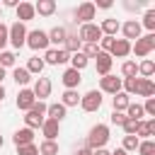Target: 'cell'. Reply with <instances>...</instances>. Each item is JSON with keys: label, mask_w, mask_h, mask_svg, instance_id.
Segmentation results:
<instances>
[{"label": "cell", "mask_w": 155, "mask_h": 155, "mask_svg": "<svg viewBox=\"0 0 155 155\" xmlns=\"http://www.w3.org/2000/svg\"><path fill=\"white\" fill-rule=\"evenodd\" d=\"M34 102H36V97H34V92H31V90L22 87V90L17 92V109H22V111H29V109L34 107Z\"/></svg>", "instance_id": "obj_15"}, {"label": "cell", "mask_w": 155, "mask_h": 155, "mask_svg": "<svg viewBox=\"0 0 155 155\" xmlns=\"http://www.w3.org/2000/svg\"><path fill=\"white\" fill-rule=\"evenodd\" d=\"M94 17H97V7H94V2L85 0V2H80V5L75 7V22H80V24H90Z\"/></svg>", "instance_id": "obj_6"}, {"label": "cell", "mask_w": 155, "mask_h": 155, "mask_svg": "<svg viewBox=\"0 0 155 155\" xmlns=\"http://www.w3.org/2000/svg\"><path fill=\"white\" fill-rule=\"evenodd\" d=\"M7 36H10V44H12L15 48H22V46L27 44V27H24L22 22H15V24L7 27Z\"/></svg>", "instance_id": "obj_7"}, {"label": "cell", "mask_w": 155, "mask_h": 155, "mask_svg": "<svg viewBox=\"0 0 155 155\" xmlns=\"http://www.w3.org/2000/svg\"><path fill=\"white\" fill-rule=\"evenodd\" d=\"M44 119H46V104L44 102H34V107L27 111V116H24V124H27V128H41V124H44Z\"/></svg>", "instance_id": "obj_2"}, {"label": "cell", "mask_w": 155, "mask_h": 155, "mask_svg": "<svg viewBox=\"0 0 155 155\" xmlns=\"http://www.w3.org/2000/svg\"><path fill=\"white\" fill-rule=\"evenodd\" d=\"M92 155H111V153L104 150V148H99V150H92Z\"/></svg>", "instance_id": "obj_48"}, {"label": "cell", "mask_w": 155, "mask_h": 155, "mask_svg": "<svg viewBox=\"0 0 155 155\" xmlns=\"http://www.w3.org/2000/svg\"><path fill=\"white\" fill-rule=\"evenodd\" d=\"M140 22L138 19H126L124 24H121V31H124V39L126 41H131V39H140Z\"/></svg>", "instance_id": "obj_12"}, {"label": "cell", "mask_w": 155, "mask_h": 155, "mask_svg": "<svg viewBox=\"0 0 155 155\" xmlns=\"http://www.w3.org/2000/svg\"><path fill=\"white\" fill-rule=\"evenodd\" d=\"M143 111H145L148 116H155V97L145 99V104H143Z\"/></svg>", "instance_id": "obj_43"}, {"label": "cell", "mask_w": 155, "mask_h": 155, "mask_svg": "<svg viewBox=\"0 0 155 155\" xmlns=\"http://www.w3.org/2000/svg\"><path fill=\"white\" fill-rule=\"evenodd\" d=\"M27 46L31 51H46L48 48V34L44 29H31L27 31Z\"/></svg>", "instance_id": "obj_5"}, {"label": "cell", "mask_w": 155, "mask_h": 155, "mask_svg": "<svg viewBox=\"0 0 155 155\" xmlns=\"http://www.w3.org/2000/svg\"><path fill=\"white\" fill-rule=\"evenodd\" d=\"M34 12H39L41 17H51L56 12V0H39L34 5Z\"/></svg>", "instance_id": "obj_24"}, {"label": "cell", "mask_w": 155, "mask_h": 155, "mask_svg": "<svg viewBox=\"0 0 155 155\" xmlns=\"http://www.w3.org/2000/svg\"><path fill=\"white\" fill-rule=\"evenodd\" d=\"M46 34H48V46H51V44L63 46V44H65V36H68V29H65V27H53V29L46 31Z\"/></svg>", "instance_id": "obj_23"}, {"label": "cell", "mask_w": 155, "mask_h": 155, "mask_svg": "<svg viewBox=\"0 0 155 155\" xmlns=\"http://www.w3.org/2000/svg\"><path fill=\"white\" fill-rule=\"evenodd\" d=\"M138 97H145V99H150L153 94H155V82L153 80H148V78H140V82H138V92H136Z\"/></svg>", "instance_id": "obj_25"}, {"label": "cell", "mask_w": 155, "mask_h": 155, "mask_svg": "<svg viewBox=\"0 0 155 155\" xmlns=\"http://www.w3.org/2000/svg\"><path fill=\"white\" fill-rule=\"evenodd\" d=\"M150 136H155V119H148V121H138L136 126V138L140 140H148Z\"/></svg>", "instance_id": "obj_17"}, {"label": "cell", "mask_w": 155, "mask_h": 155, "mask_svg": "<svg viewBox=\"0 0 155 155\" xmlns=\"http://www.w3.org/2000/svg\"><path fill=\"white\" fill-rule=\"evenodd\" d=\"M27 70H29V75H31V73H34V75H41V70H44V61H41L39 56L29 58V63H27Z\"/></svg>", "instance_id": "obj_36"}, {"label": "cell", "mask_w": 155, "mask_h": 155, "mask_svg": "<svg viewBox=\"0 0 155 155\" xmlns=\"http://www.w3.org/2000/svg\"><path fill=\"white\" fill-rule=\"evenodd\" d=\"M12 80H15L17 85H22V87H24V85H29L31 75H29V70H27V68H15V70H12Z\"/></svg>", "instance_id": "obj_31"}, {"label": "cell", "mask_w": 155, "mask_h": 155, "mask_svg": "<svg viewBox=\"0 0 155 155\" xmlns=\"http://www.w3.org/2000/svg\"><path fill=\"white\" fill-rule=\"evenodd\" d=\"M131 53V41H126V39H114V44H111V48H109V56L111 58H126Z\"/></svg>", "instance_id": "obj_13"}, {"label": "cell", "mask_w": 155, "mask_h": 155, "mask_svg": "<svg viewBox=\"0 0 155 155\" xmlns=\"http://www.w3.org/2000/svg\"><path fill=\"white\" fill-rule=\"evenodd\" d=\"M10 41V36H7V24H2L0 22V51L5 48V44Z\"/></svg>", "instance_id": "obj_44"}, {"label": "cell", "mask_w": 155, "mask_h": 155, "mask_svg": "<svg viewBox=\"0 0 155 155\" xmlns=\"http://www.w3.org/2000/svg\"><path fill=\"white\" fill-rule=\"evenodd\" d=\"M75 155H92V150L82 145V148H78V150H75Z\"/></svg>", "instance_id": "obj_46"}, {"label": "cell", "mask_w": 155, "mask_h": 155, "mask_svg": "<svg viewBox=\"0 0 155 155\" xmlns=\"http://www.w3.org/2000/svg\"><path fill=\"white\" fill-rule=\"evenodd\" d=\"M109 121H111L114 126H121V124L126 121V114H124V111H111V116H109Z\"/></svg>", "instance_id": "obj_42"}, {"label": "cell", "mask_w": 155, "mask_h": 155, "mask_svg": "<svg viewBox=\"0 0 155 155\" xmlns=\"http://www.w3.org/2000/svg\"><path fill=\"white\" fill-rule=\"evenodd\" d=\"M39 155H58V143L56 140H44L39 145Z\"/></svg>", "instance_id": "obj_34"}, {"label": "cell", "mask_w": 155, "mask_h": 155, "mask_svg": "<svg viewBox=\"0 0 155 155\" xmlns=\"http://www.w3.org/2000/svg\"><path fill=\"white\" fill-rule=\"evenodd\" d=\"M31 92H34L36 102H44V99L51 94V80H48V78H36V82H34Z\"/></svg>", "instance_id": "obj_11"}, {"label": "cell", "mask_w": 155, "mask_h": 155, "mask_svg": "<svg viewBox=\"0 0 155 155\" xmlns=\"http://www.w3.org/2000/svg\"><path fill=\"white\" fill-rule=\"evenodd\" d=\"M15 10H17V22H22V24H24V22H29V19H34V15H36L31 2H19Z\"/></svg>", "instance_id": "obj_19"}, {"label": "cell", "mask_w": 155, "mask_h": 155, "mask_svg": "<svg viewBox=\"0 0 155 155\" xmlns=\"http://www.w3.org/2000/svg\"><path fill=\"white\" fill-rule=\"evenodd\" d=\"M124 114H126V119H133V121H140L145 111H143V104H133V102H131V104L126 107V111H124Z\"/></svg>", "instance_id": "obj_32"}, {"label": "cell", "mask_w": 155, "mask_h": 155, "mask_svg": "<svg viewBox=\"0 0 155 155\" xmlns=\"http://www.w3.org/2000/svg\"><path fill=\"white\" fill-rule=\"evenodd\" d=\"M2 97H5V87L0 85V102H2Z\"/></svg>", "instance_id": "obj_50"}, {"label": "cell", "mask_w": 155, "mask_h": 155, "mask_svg": "<svg viewBox=\"0 0 155 155\" xmlns=\"http://www.w3.org/2000/svg\"><path fill=\"white\" fill-rule=\"evenodd\" d=\"M17 155H39V148H36L34 143H29V145H19V148H17Z\"/></svg>", "instance_id": "obj_41"}, {"label": "cell", "mask_w": 155, "mask_h": 155, "mask_svg": "<svg viewBox=\"0 0 155 155\" xmlns=\"http://www.w3.org/2000/svg\"><path fill=\"white\" fill-rule=\"evenodd\" d=\"M153 73H155V63H153L150 58H145V61L138 63V75H140V78H148V80H150Z\"/></svg>", "instance_id": "obj_30"}, {"label": "cell", "mask_w": 155, "mask_h": 155, "mask_svg": "<svg viewBox=\"0 0 155 155\" xmlns=\"http://www.w3.org/2000/svg\"><path fill=\"white\" fill-rule=\"evenodd\" d=\"M0 15H2V10H0Z\"/></svg>", "instance_id": "obj_53"}, {"label": "cell", "mask_w": 155, "mask_h": 155, "mask_svg": "<svg viewBox=\"0 0 155 155\" xmlns=\"http://www.w3.org/2000/svg\"><path fill=\"white\" fill-rule=\"evenodd\" d=\"M121 75L124 78H136L138 75V63L136 61H124L121 63Z\"/></svg>", "instance_id": "obj_33"}, {"label": "cell", "mask_w": 155, "mask_h": 155, "mask_svg": "<svg viewBox=\"0 0 155 155\" xmlns=\"http://www.w3.org/2000/svg\"><path fill=\"white\" fill-rule=\"evenodd\" d=\"M111 155H128V153H126V150H121V148H116V150H114Z\"/></svg>", "instance_id": "obj_49"}, {"label": "cell", "mask_w": 155, "mask_h": 155, "mask_svg": "<svg viewBox=\"0 0 155 155\" xmlns=\"http://www.w3.org/2000/svg\"><path fill=\"white\" fill-rule=\"evenodd\" d=\"M12 140H15V145L19 148V145H29V143H34V131L31 128H19V131H15V136H12Z\"/></svg>", "instance_id": "obj_22"}, {"label": "cell", "mask_w": 155, "mask_h": 155, "mask_svg": "<svg viewBox=\"0 0 155 155\" xmlns=\"http://www.w3.org/2000/svg\"><path fill=\"white\" fill-rule=\"evenodd\" d=\"M107 140H109V126H107V124H97V126L90 128V136H87V140H85V148L99 150V148L107 145Z\"/></svg>", "instance_id": "obj_1"}, {"label": "cell", "mask_w": 155, "mask_h": 155, "mask_svg": "<svg viewBox=\"0 0 155 155\" xmlns=\"http://www.w3.org/2000/svg\"><path fill=\"white\" fill-rule=\"evenodd\" d=\"M2 78H5V68H0V85H2Z\"/></svg>", "instance_id": "obj_51"}, {"label": "cell", "mask_w": 155, "mask_h": 155, "mask_svg": "<svg viewBox=\"0 0 155 155\" xmlns=\"http://www.w3.org/2000/svg\"><path fill=\"white\" fill-rule=\"evenodd\" d=\"M58 131H61V124H58V121H53V119H44V124H41L44 140H56V138H58Z\"/></svg>", "instance_id": "obj_16"}, {"label": "cell", "mask_w": 155, "mask_h": 155, "mask_svg": "<svg viewBox=\"0 0 155 155\" xmlns=\"http://www.w3.org/2000/svg\"><path fill=\"white\" fill-rule=\"evenodd\" d=\"M140 27H145L148 34H155V10H148V12L143 15V24H140Z\"/></svg>", "instance_id": "obj_35"}, {"label": "cell", "mask_w": 155, "mask_h": 155, "mask_svg": "<svg viewBox=\"0 0 155 155\" xmlns=\"http://www.w3.org/2000/svg\"><path fill=\"white\" fill-rule=\"evenodd\" d=\"M136 126H138V121H133V119H126V121L121 124V128H124L126 136H136Z\"/></svg>", "instance_id": "obj_40"}, {"label": "cell", "mask_w": 155, "mask_h": 155, "mask_svg": "<svg viewBox=\"0 0 155 155\" xmlns=\"http://www.w3.org/2000/svg\"><path fill=\"white\" fill-rule=\"evenodd\" d=\"M65 116H68V109H65L61 102H56V104H48V107H46V119H53V121H58V124H61Z\"/></svg>", "instance_id": "obj_18"}, {"label": "cell", "mask_w": 155, "mask_h": 155, "mask_svg": "<svg viewBox=\"0 0 155 155\" xmlns=\"http://www.w3.org/2000/svg\"><path fill=\"white\" fill-rule=\"evenodd\" d=\"M80 107H82V111H99V107H102V92L99 90H90L87 94L80 97Z\"/></svg>", "instance_id": "obj_8"}, {"label": "cell", "mask_w": 155, "mask_h": 155, "mask_svg": "<svg viewBox=\"0 0 155 155\" xmlns=\"http://www.w3.org/2000/svg\"><path fill=\"white\" fill-rule=\"evenodd\" d=\"M87 63H90V61H87L80 51H78V53H70V68H73V70H78V73H80V70H85V68H87Z\"/></svg>", "instance_id": "obj_29"}, {"label": "cell", "mask_w": 155, "mask_h": 155, "mask_svg": "<svg viewBox=\"0 0 155 155\" xmlns=\"http://www.w3.org/2000/svg\"><path fill=\"white\" fill-rule=\"evenodd\" d=\"M111 104H114V111H126V107L131 104V97L126 92H116L111 97Z\"/></svg>", "instance_id": "obj_26"}, {"label": "cell", "mask_w": 155, "mask_h": 155, "mask_svg": "<svg viewBox=\"0 0 155 155\" xmlns=\"http://www.w3.org/2000/svg\"><path fill=\"white\" fill-rule=\"evenodd\" d=\"M61 80H63V85H65V90H78V85H80V73L78 70H73V68H68L63 75H61Z\"/></svg>", "instance_id": "obj_21"}, {"label": "cell", "mask_w": 155, "mask_h": 155, "mask_svg": "<svg viewBox=\"0 0 155 155\" xmlns=\"http://www.w3.org/2000/svg\"><path fill=\"white\" fill-rule=\"evenodd\" d=\"M99 92H107V94H116V92H121V78H116V75H104V78H99Z\"/></svg>", "instance_id": "obj_10"}, {"label": "cell", "mask_w": 155, "mask_h": 155, "mask_svg": "<svg viewBox=\"0 0 155 155\" xmlns=\"http://www.w3.org/2000/svg\"><path fill=\"white\" fill-rule=\"evenodd\" d=\"M44 65L48 63V65H61V63H68L70 61V53L68 51H63V48H46V53H44Z\"/></svg>", "instance_id": "obj_9"}, {"label": "cell", "mask_w": 155, "mask_h": 155, "mask_svg": "<svg viewBox=\"0 0 155 155\" xmlns=\"http://www.w3.org/2000/svg\"><path fill=\"white\" fill-rule=\"evenodd\" d=\"M19 0H5V7H17Z\"/></svg>", "instance_id": "obj_47"}, {"label": "cell", "mask_w": 155, "mask_h": 155, "mask_svg": "<svg viewBox=\"0 0 155 155\" xmlns=\"http://www.w3.org/2000/svg\"><path fill=\"white\" fill-rule=\"evenodd\" d=\"M136 150H138V155H155V140H150V138L148 140H140Z\"/></svg>", "instance_id": "obj_38"}, {"label": "cell", "mask_w": 155, "mask_h": 155, "mask_svg": "<svg viewBox=\"0 0 155 155\" xmlns=\"http://www.w3.org/2000/svg\"><path fill=\"white\" fill-rule=\"evenodd\" d=\"M61 104H63L65 109H68V107H78V104H80V94H78V90H65Z\"/></svg>", "instance_id": "obj_28"}, {"label": "cell", "mask_w": 155, "mask_h": 155, "mask_svg": "<svg viewBox=\"0 0 155 155\" xmlns=\"http://www.w3.org/2000/svg\"><path fill=\"white\" fill-rule=\"evenodd\" d=\"M99 29H102V36H114V39H116V31L121 29V22L114 19V17H107V19L99 24Z\"/></svg>", "instance_id": "obj_20"}, {"label": "cell", "mask_w": 155, "mask_h": 155, "mask_svg": "<svg viewBox=\"0 0 155 155\" xmlns=\"http://www.w3.org/2000/svg\"><path fill=\"white\" fill-rule=\"evenodd\" d=\"M78 39H80L82 44H99V39H102V29H99V24H94V22H90V24H80Z\"/></svg>", "instance_id": "obj_4"}, {"label": "cell", "mask_w": 155, "mask_h": 155, "mask_svg": "<svg viewBox=\"0 0 155 155\" xmlns=\"http://www.w3.org/2000/svg\"><path fill=\"white\" fill-rule=\"evenodd\" d=\"M80 46H82V41L78 39V34H68V36H65V44H63V51H68V53H78Z\"/></svg>", "instance_id": "obj_27"}, {"label": "cell", "mask_w": 155, "mask_h": 155, "mask_svg": "<svg viewBox=\"0 0 155 155\" xmlns=\"http://www.w3.org/2000/svg\"><path fill=\"white\" fill-rule=\"evenodd\" d=\"M17 63V56L12 51H0V68H12Z\"/></svg>", "instance_id": "obj_37"}, {"label": "cell", "mask_w": 155, "mask_h": 155, "mask_svg": "<svg viewBox=\"0 0 155 155\" xmlns=\"http://www.w3.org/2000/svg\"><path fill=\"white\" fill-rule=\"evenodd\" d=\"M2 143H5V140H2V136H0V148H2Z\"/></svg>", "instance_id": "obj_52"}, {"label": "cell", "mask_w": 155, "mask_h": 155, "mask_svg": "<svg viewBox=\"0 0 155 155\" xmlns=\"http://www.w3.org/2000/svg\"><path fill=\"white\" fill-rule=\"evenodd\" d=\"M153 51H155V34H145L136 39V44H131V53H136L138 58H148Z\"/></svg>", "instance_id": "obj_3"}, {"label": "cell", "mask_w": 155, "mask_h": 155, "mask_svg": "<svg viewBox=\"0 0 155 155\" xmlns=\"http://www.w3.org/2000/svg\"><path fill=\"white\" fill-rule=\"evenodd\" d=\"M94 7H102V10H109V7H111V0H97V2H94Z\"/></svg>", "instance_id": "obj_45"}, {"label": "cell", "mask_w": 155, "mask_h": 155, "mask_svg": "<svg viewBox=\"0 0 155 155\" xmlns=\"http://www.w3.org/2000/svg\"><path fill=\"white\" fill-rule=\"evenodd\" d=\"M138 138L136 136H124V145H121V150H126V153H133L136 148H138Z\"/></svg>", "instance_id": "obj_39"}, {"label": "cell", "mask_w": 155, "mask_h": 155, "mask_svg": "<svg viewBox=\"0 0 155 155\" xmlns=\"http://www.w3.org/2000/svg\"><path fill=\"white\" fill-rule=\"evenodd\" d=\"M94 65H97V73L104 78V75H109V70H111V65H114V58H111L109 53L99 51V53L94 56Z\"/></svg>", "instance_id": "obj_14"}]
</instances>
